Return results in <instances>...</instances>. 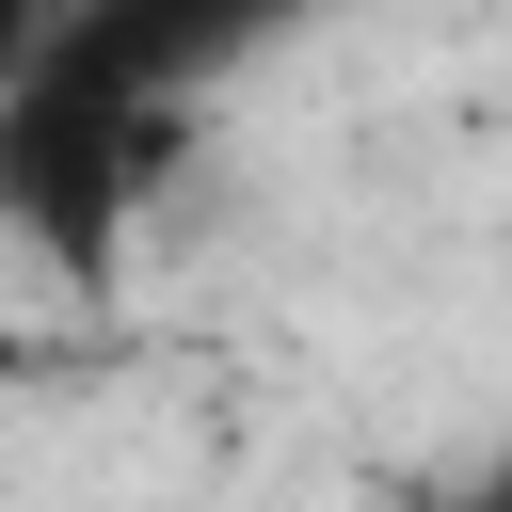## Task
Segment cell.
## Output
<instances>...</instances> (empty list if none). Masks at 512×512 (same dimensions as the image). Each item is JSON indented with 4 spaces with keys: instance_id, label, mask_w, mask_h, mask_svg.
Listing matches in <instances>:
<instances>
[{
    "instance_id": "cell-1",
    "label": "cell",
    "mask_w": 512,
    "mask_h": 512,
    "mask_svg": "<svg viewBox=\"0 0 512 512\" xmlns=\"http://www.w3.org/2000/svg\"><path fill=\"white\" fill-rule=\"evenodd\" d=\"M16 384H32V320L0 304V400H16Z\"/></svg>"
},
{
    "instance_id": "cell-2",
    "label": "cell",
    "mask_w": 512,
    "mask_h": 512,
    "mask_svg": "<svg viewBox=\"0 0 512 512\" xmlns=\"http://www.w3.org/2000/svg\"><path fill=\"white\" fill-rule=\"evenodd\" d=\"M0 16H16V0H0Z\"/></svg>"
}]
</instances>
